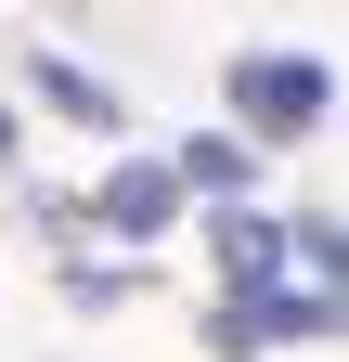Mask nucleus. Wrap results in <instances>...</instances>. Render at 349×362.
Here are the masks:
<instances>
[{"mask_svg": "<svg viewBox=\"0 0 349 362\" xmlns=\"http://www.w3.org/2000/svg\"><path fill=\"white\" fill-rule=\"evenodd\" d=\"M220 259H233V285H272V259H285V233L259 207H220Z\"/></svg>", "mask_w": 349, "mask_h": 362, "instance_id": "39448f33", "label": "nucleus"}, {"mask_svg": "<svg viewBox=\"0 0 349 362\" xmlns=\"http://www.w3.org/2000/svg\"><path fill=\"white\" fill-rule=\"evenodd\" d=\"M91 207L117 220V233H129V246H155V233H168V220H182V181H168V168H143V156H129V168L104 181V194H91Z\"/></svg>", "mask_w": 349, "mask_h": 362, "instance_id": "f03ea898", "label": "nucleus"}, {"mask_svg": "<svg viewBox=\"0 0 349 362\" xmlns=\"http://www.w3.org/2000/svg\"><path fill=\"white\" fill-rule=\"evenodd\" d=\"M324 104H336L324 52H233V117L259 129V143H297V129H324Z\"/></svg>", "mask_w": 349, "mask_h": 362, "instance_id": "f257e3e1", "label": "nucleus"}, {"mask_svg": "<svg viewBox=\"0 0 349 362\" xmlns=\"http://www.w3.org/2000/svg\"><path fill=\"white\" fill-rule=\"evenodd\" d=\"M26 90H39L52 117H78V129H129V104H117L91 65H65V52H26Z\"/></svg>", "mask_w": 349, "mask_h": 362, "instance_id": "7ed1b4c3", "label": "nucleus"}, {"mask_svg": "<svg viewBox=\"0 0 349 362\" xmlns=\"http://www.w3.org/2000/svg\"><path fill=\"white\" fill-rule=\"evenodd\" d=\"M168 181H194V194H220V207H233V194H246V181H259V156L233 143V129H194V143H182V156H168Z\"/></svg>", "mask_w": 349, "mask_h": 362, "instance_id": "20e7f679", "label": "nucleus"}, {"mask_svg": "<svg viewBox=\"0 0 349 362\" xmlns=\"http://www.w3.org/2000/svg\"><path fill=\"white\" fill-rule=\"evenodd\" d=\"M0 156H13V117H0Z\"/></svg>", "mask_w": 349, "mask_h": 362, "instance_id": "0eeeda50", "label": "nucleus"}, {"mask_svg": "<svg viewBox=\"0 0 349 362\" xmlns=\"http://www.w3.org/2000/svg\"><path fill=\"white\" fill-rule=\"evenodd\" d=\"M65 298H78V310H117V298H129V272H104V259H65Z\"/></svg>", "mask_w": 349, "mask_h": 362, "instance_id": "423d86ee", "label": "nucleus"}]
</instances>
